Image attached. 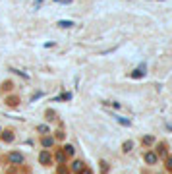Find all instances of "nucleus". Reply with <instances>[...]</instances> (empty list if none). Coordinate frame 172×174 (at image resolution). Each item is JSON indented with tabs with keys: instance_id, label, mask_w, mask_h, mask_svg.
I'll use <instances>...</instances> for the list:
<instances>
[{
	"instance_id": "nucleus-20",
	"label": "nucleus",
	"mask_w": 172,
	"mask_h": 174,
	"mask_svg": "<svg viewBox=\"0 0 172 174\" xmlns=\"http://www.w3.org/2000/svg\"><path fill=\"white\" fill-rule=\"evenodd\" d=\"M54 2H60V0H54Z\"/></svg>"
},
{
	"instance_id": "nucleus-14",
	"label": "nucleus",
	"mask_w": 172,
	"mask_h": 174,
	"mask_svg": "<svg viewBox=\"0 0 172 174\" xmlns=\"http://www.w3.org/2000/svg\"><path fill=\"white\" fill-rule=\"evenodd\" d=\"M132 147H134V143H132V141H126V143H124V151H126V153H128Z\"/></svg>"
},
{
	"instance_id": "nucleus-7",
	"label": "nucleus",
	"mask_w": 172,
	"mask_h": 174,
	"mask_svg": "<svg viewBox=\"0 0 172 174\" xmlns=\"http://www.w3.org/2000/svg\"><path fill=\"white\" fill-rule=\"evenodd\" d=\"M112 118H116V122H120L122 126H130V124H132L130 120H126V118H122V116H112Z\"/></svg>"
},
{
	"instance_id": "nucleus-18",
	"label": "nucleus",
	"mask_w": 172,
	"mask_h": 174,
	"mask_svg": "<svg viewBox=\"0 0 172 174\" xmlns=\"http://www.w3.org/2000/svg\"><path fill=\"white\" fill-rule=\"evenodd\" d=\"M159 155H160V157H162V155H166V151H164V145H160V147H159Z\"/></svg>"
},
{
	"instance_id": "nucleus-4",
	"label": "nucleus",
	"mask_w": 172,
	"mask_h": 174,
	"mask_svg": "<svg viewBox=\"0 0 172 174\" xmlns=\"http://www.w3.org/2000/svg\"><path fill=\"white\" fill-rule=\"evenodd\" d=\"M145 162H147V164H155V162H157V155L151 153V151L145 153Z\"/></svg>"
},
{
	"instance_id": "nucleus-10",
	"label": "nucleus",
	"mask_w": 172,
	"mask_h": 174,
	"mask_svg": "<svg viewBox=\"0 0 172 174\" xmlns=\"http://www.w3.org/2000/svg\"><path fill=\"white\" fill-rule=\"evenodd\" d=\"M81 168H85V164H83L81 161H76V162H74V170H76V172H79Z\"/></svg>"
},
{
	"instance_id": "nucleus-12",
	"label": "nucleus",
	"mask_w": 172,
	"mask_h": 174,
	"mask_svg": "<svg viewBox=\"0 0 172 174\" xmlns=\"http://www.w3.org/2000/svg\"><path fill=\"white\" fill-rule=\"evenodd\" d=\"M101 170H102V174L109 172V162H106V161H101Z\"/></svg>"
},
{
	"instance_id": "nucleus-3",
	"label": "nucleus",
	"mask_w": 172,
	"mask_h": 174,
	"mask_svg": "<svg viewBox=\"0 0 172 174\" xmlns=\"http://www.w3.org/2000/svg\"><path fill=\"white\" fill-rule=\"evenodd\" d=\"M39 161H41V164H51V161H52L51 153L48 151H43V153L39 155Z\"/></svg>"
},
{
	"instance_id": "nucleus-6",
	"label": "nucleus",
	"mask_w": 172,
	"mask_h": 174,
	"mask_svg": "<svg viewBox=\"0 0 172 174\" xmlns=\"http://www.w3.org/2000/svg\"><path fill=\"white\" fill-rule=\"evenodd\" d=\"M2 139H4V141H14V134L12 132H4V134H2Z\"/></svg>"
},
{
	"instance_id": "nucleus-19",
	"label": "nucleus",
	"mask_w": 172,
	"mask_h": 174,
	"mask_svg": "<svg viewBox=\"0 0 172 174\" xmlns=\"http://www.w3.org/2000/svg\"><path fill=\"white\" fill-rule=\"evenodd\" d=\"M37 4H41V0H37Z\"/></svg>"
},
{
	"instance_id": "nucleus-11",
	"label": "nucleus",
	"mask_w": 172,
	"mask_h": 174,
	"mask_svg": "<svg viewBox=\"0 0 172 174\" xmlns=\"http://www.w3.org/2000/svg\"><path fill=\"white\" fill-rule=\"evenodd\" d=\"M64 153H66V155H74V153H76L74 145H66V147H64Z\"/></svg>"
},
{
	"instance_id": "nucleus-2",
	"label": "nucleus",
	"mask_w": 172,
	"mask_h": 174,
	"mask_svg": "<svg viewBox=\"0 0 172 174\" xmlns=\"http://www.w3.org/2000/svg\"><path fill=\"white\" fill-rule=\"evenodd\" d=\"M143 76H145V64L139 66V68H135V70L130 74V77H132V79H139V77H143Z\"/></svg>"
},
{
	"instance_id": "nucleus-17",
	"label": "nucleus",
	"mask_w": 172,
	"mask_h": 174,
	"mask_svg": "<svg viewBox=\"0 0 172 174\" xmlns=\"http://www.w3.org/2000/svg\"><path fill=\"white\" fill-rule=\"evenodd\" d=\"M39 132H43V134H46V132H48V128H46V126H39Z\"/></svg>"
},
{
	"instance_id": "nucleus-13",
	"label": "nucleus",
	"mask_w": 172,
	"mask_h": 174,
	"mask_svg": "<svg viewBox=\"0 0 172 174\" xmlns=\"http://www.w3.org/2000/svg\"><path fill=\"white\" fill-rule=\"evenodd\" d=\"M153 141H155V137H151V135H145V137H143V143H145V145H151Z\"/></svg>"
},
{
	"instance_id": "nucleus-5",
	"label": "nucleus",
	"mask_w": 172,
	"mask_h": 174,
	"mask_svg": "<svg viewBox=\"0 0 172 174\" xmlns=\"http://www.w3.org/2000/svg\"><path fill=\"white\" fill-rule=\"evenodd\" d=\"M58 25L60 27H74V21H70V19H60Z\"/></svg>"
},
{
	"instance_id": "nucleus-9",
	"label": "nucleus",
	"mask_w": 172,
	"mask_h": 174,
	"mask_svg": "<svg viewBox=\"0 0 172 174\" xmlns=\"http://www.w3.org/2000/svg\"><path fill=\"white\" fill-rule=\"evenodd\" d=\"M56 161L58 162H64V161H66V153H64V151H58V153H56Z\"/></svg>"
},
{
	"instance_id": "nucleus-8",
	"label": "nucleus",
	"mask_w": 172,
	"mask_h": 174,
	"mask_svg": "<svg viewBox=\"0 0 172 174\" xmlns=\"http://www.w3.org/2000/svg\"><path fill=\"white\" fill-rule=\"evenodd\" d=\"M52 143H54L52 137H43V145H45V147H52Z\"/></svg>"
},
{
	"instance_id": "nucleus-1",
	"label": "nucleus",
	"mask_w": 172,
	"mask_h": 174,
	"mask_svg": "<svg viewBox=\"0 0 172 174\" xmlns=\"http://www.w3.org/2000/svg\"><path fill=\"white\" fill-rule=\"evenodd\" d=\"M8 161L14 162V164H19V162H23V155H21V153H16V151H14V153L8 155Z\"/></svg>"
},
{
	"instance_id": "nucleus-16",
	"label": "nucleus",
	"mask_w": 172,
	"mask_h": 174,
	"mask_svg": "<svg viewBox=\"0 0 172 174\" xmlns=\"http://www.w3.org/2000/svg\"><path fill=\"white\" fill-rule=\"evenodd\" d=\"M77 174H93V172H91L89 168H81V170H79V172H77Z\"/></svg>"
},
{
	"instance_id": "nucleus-15",
	"label": "nucleus",
	"mask_w": 172,
	"mask_h": 174,
	"mask_svg": "<svg viewBox=\"0 0 172 174\" xmlns=\"http://www.w3.org/2000/svg\"><path fill=\"white\" fill-rule=\"evenodd\" d=\"M166 168H170V170H172V157L166 159Z\"/></svg>"
}]
</instances>
